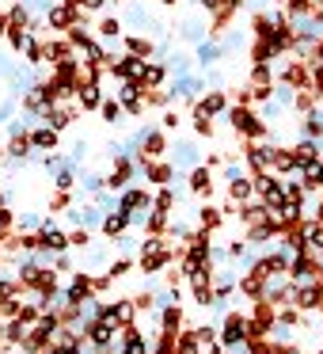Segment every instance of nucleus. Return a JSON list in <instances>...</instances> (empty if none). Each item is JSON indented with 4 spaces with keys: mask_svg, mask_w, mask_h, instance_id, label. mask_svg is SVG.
<instances>
[{
    "mask_svg": "<svg viewBox=\"0 0 323 354\" xmlns=\"http://www.w3.org/2000/svg\"><path fill=\"white\" fill-rule=\"evenodd\" d=\"M224 115H228L232 130H236L239 138H247V141H262V138H270V126L262 122V118L255 115L251 107H244V103H236V107H228Z\"/></svg>",
    "mask_w": 323,
    "mask_h": 354,
    "instance_id": "obj_1",
    "label": "nucleus"
},
{
    "mask_svg": "<svg viewBox=\"0 0 323 354\" xmlns=\"http://www.w3.org/2000/svg\"><path fill=\"white\" fill-rule=\"evenodd\" d=\"M244 153H247V164H251L255 176H270V164H274V156H277V145H274V141H270V138L251 141Z\"/></svg>",
    "mask_w": 323,
    "mask_h": 354,
    "instance_id": "obj_2",
    "label": "nucleus"
},
{
    "mask_svg": "<svg viewBox=\"0 0 323 354\" xmlns=\"http://www.w3.org/2000/svg\"><path fill=\"white\" fill-rule=\"evenodd\" d=\"M118 324H110V320H103V316H95L92 324H84V339L95 346V351H107V346H115L118 343Z\"/></svg>",
    "mask_w": 323,
    "mask_h": 354,
    "instance_id": "obj_3",
    "label": "nucleus"
},
{
    "mask_svg": "<svg viewBox=\"0 0 323 354\" xmlns=\"http://www.w3.org/2000/svg\"><path fill=\"white\" fill-rule=\"evenodd\" d=\"M72 24H88V12L72 8V4H65V0L46 12V27H50V31H69Z\"/></svg>",
    "mask_w": 323,
    "mask_h": 354,
    "instance_id": "obj_4",
    "label": "nucleus"
},
{
    "mask_svg": "<svg viewBox=\"0 0 323 354\" xmlns=\"http://www.w3.org/2000/svg\"><path fill=\"white\" fill-rule=\"evenodd\" d=\"M247 331H251V320H247V316L228 313V316H224V324H221V331H217V343H221V346L247 343Z\"/></svg>",
    "mask_w": 323,
    "mask_h": 354,
    "instance_id": "obj_5",
    "label": "nucleus"
},
{
    "mask_svg": "<svg viewBox=\"0 0 323 354\" xmlns=\"http://www.w3.org/2000/svg\"><path fill=\"white\" fill-rule=\"evenodd\" d=\"M168 153H171V164H175V171H190V168H198V164H202L198 141H190V138H183V141H175V145H168Z\"/></svg>",
    "mask_w": 323,
    "mask_h": 354,
    "instance_id": "obj_6",
    "label": "nucleus"
},
{
    "mask_svg": "<svg viewBox=\"0 0 323 354\" xmlns=\"http://www.w3.org/2000/svg\"><path fill=\"white\" fill-rule=\"evenodd\" d=\"M115 95H118V103L126 107V115H133V118L145 115L148 103H145V88H141L137 80H122V88H118Z\"/></svg>",
    "mask_w": 323,
    "mask_h": 354,
    "instance_id": "obj_7",
    "label": "nucleus"
},
{
    "mask_svg": "<svg viewBox=\"0 0 323 354\" xmlns=\"http://www.w3.org/2000/svg\"><path fill=\"white\" fill-rule=\"evenodd\" d=\"M65 217H69V225H80V229H99L103 225V209L95 202H72Z\"/></svg>",
    "mask_w": 323,
    "mask_h": 354,
    "instance_id": "obj_8",
    "label": "nucleus"
},
{
    "mask_svg": "<svg viewBox=\"0 0 323 354\" xmlns=\"http://www.w3.org/2000/svg\"><path fill=\"white\" fill-rule=\"evenodd\" d=\"M27 141H31L35 153H57V145H61V133H57L54 126H46V122H35L31 133H27Z\"/></svg>",
    "mask_w": 323,
    "mask_h": 354,
    "instance_id": "obj_9",
    "label": "nucleus"
},
{
    "mask_svg": "<svg viewBox=\"0 0 323 354\" xmlns=\"http://www.w3.org/2000/svg\"><path fill=\"white\" fill-rule=\"evenodd\" d=\"M65 297H69V305H84L88 297H99V293H95V278L88 274V270L72 274V282L65 286Z\"/></svg>",
    "mask_w": 323,
    "mask_h": 354,
    "instance_id": "obj_10",
    "label": "nucleus"
},
{
    "mask_svg": "<svg viewBox=\"0 0 323 354\" xmlns=\"http://www.w3.org/2000/svg\"><path fill=\"white\" fill-rule=\"evenodd\" d=\"M168 92H171V100H198L202 77H194V73H179V77H171Z\"/></svg>",
    "mask_w": 323,
    "mask_h": 354,
    "instance_id": "obj_11",
    "label": "nucleus"
},
{
    "mask_svg": "<svg viewBox=\"0 0 323 354\" xmlns=\"http://www.w3.org/2000/svg\"><path fill=\"white\" fill-rule=\"evenodd\" d=\"M141 149H145V160H160V156L168 153V138H164V130H156V126H141Z\"/></svg>",
    "mask_w": 323,
    "mask_h": 354,
    "instance_id": "obj_12",
    "label": "nucleus"
},
{
    "mask_svg": "<svg viewBox=\"0 0 323 354\" xmlns=\"http://www.w3.org/2000/svg\"><path fill=\"white\" fill-rule=\"evenodd\" d=\"M42 57H46V65H61V62H77V50H72L69 39H46Z\"/></svg>",
    "mask_w": 323,
    "mask_h": 354,
    "instance_id": "obj_13",
    "label": "nucleus"
},
{
    "mask_svg": "<svg viewBox=\"0 0 323 354\" xmlns=\"http://www.w3.org/2000/svg\"><path fill=\"white\" fill-rule=\"evenodd\" d=\"M118 209H126V214H133V209H153V194H148L145 187H122Z\"/></svg>",
    "mask_w": 323,
    "mask_h": 354,
    "instance_id": "obj_14",
    "label": "nucleus"
},
{
    "mask_svg": "<svg viewBox=\"0 0 323 354\" xmlns=\"http://www.w3.org/2000/svg\"><path fill=\"white\" fill-rule=\"evenodd\" d=\"M186 191L198 194V198H209V194H213V171H209V164H198V168H190Z\"/></svg>",
    "mask_w": 323,
    "mask_h": 354,
    "instance_id": "obj_15",
    "label": "nucleus"
},
{
    "mask_svg": "<svg viewBox=\"0 0 323 354\" xmlns=\"http://www.w3.org/2000/svg\"><path fill=\"white\" fill-rule=\"evenodd\" d=\"M224 111H228V95H224V92H206V100L194 103V115L217 118V115H224Z\"/></svg>",
    "mask_w": 323,
    "mask_h": 354,
    "instance_id": "obj_16",
    "label": "nucleus"
},
{
    "mask_svg": "<svg viewBox=\"0 0 323 354\" xmlns=\"http://www.w3.org/2000/svg\"><path fill=\"white\" fill-rule=\"evenodd\" d=\"M289 153H293V160H297V168H304V164H312V160H323V156H320V141H315V138H300Z\"/></svg>",
    "mask_w": 323,
    "mask_h": 354,
    "instance_id": "obj_17",
    "label": "nucleus"
},
{
    "mask_svg": "<svg viewBox=\"0 0 323 354\" xmlns=\"http://www.w3.org/2000/svg\"><path fill=\"white\" fill-rule=\"evenodd\" d=\"M156 19L148 16V8H141L137 0H126V12H122V27H141V31H145V27H153Z\"/></svg>",
    "mask_w": 323,
    "mask_h": 354,
    "instance_id": "obj_18",
    "label": "nucleus"
},
{
    "mask_svg": "<svg viewBox=\"0 0 323 354\" xmlns=\"http://www.w3.org/2000/svg\"><path fill=\"white\" fill-rule=\"evenodd\" d=\"M122 46H126V54H130V57H141V62L156 54V46H153L148 35H122Z\"/></svg>",
    "mask_w": 323,
    "mask_h": 354,
    "instance_id": "obj_19",
    "label": "nucleus"
},
{
    "mask_svg": "<svg viewBox=\"0 0 323 354\" xmlns=\"http://www.w3.org/2000/svg\"><path fill=\"white\" fill-rule=\"evenodd\" d=\"M103 236L107 240H118L122 236V232H130V214H126V209H118V214H103Z\"/></svg>",
    "mask_w": 323,
    "mask_h": 354,
    "instance_id": "obj_20",
    "label": "nucleus"
},
{
    "mask_svg": "<svg viewBox=\"0 0 323 354\" xmlns=\"http://www.w3.org/2000/svg\"><path fill=\"white\" fill-rule=\"evenodd\" d=\"M171 179H175V164L145 160V183H160V187H171Z\"/></svg>",
    "mask_w": 323,
    "mask_h": 354,
    "instance_id": "obj_21",
    "label": "nucleus"
},
{
    "mask_svg": "<svg viewBox=\"0 0 323 354\" xmlns=\"http://www.w3.org/2000/svg\"><path fill=\"white\" fill-rule=\"evenodd\" d=\"M228 202L232 206H247V202H255V183L247 176H239V179H232L228 183Z\"/></svg>",
    "mask_w": 323,
    "mask_h": 354,
    "instance_id": "obj_22",
    "label": "nucleus"
},
{
    "mask_svg": "<svg viewBox=\"0 0 323 354\" xmlns=\"http://www.w3.org/2000/svg\"><path fill=\"white\" fill-rule=\"evenodd\" d=\"M77 107L80 111H99V103H103V88L99 84H77Z\"/></svg>",
    "mask_w": 323,
    "mask_h": 354,
    "instance_id": "obj_23",
    "label": "nucleus"
},
{
    "mask_svg": "<svg viewBox=\"0 0 323 354\" xmlns=\"http://www.w3.org/2000/svg\"><path fill=\"white\" fill-rule=\"evenodd\" d=\"M164 80H168L164 62H145V69H141V88H145V92H153V88H164Z\"/></svg>",
    "mask_w": 323,
    "mask_h": 354,
    "instance_id": "obj_24",
    "label": "nucleus"
},
{
    "mask_svg": "<svg viewBox=\"0 0 323 354\" xmlns=\"http://www.w3.org/2000/svg\"><path fill=\"white\" fill-rule=\"evenodd\" d=\"M160 331H164V335H179V331H183V308H179V305H164L160 308Z\"/></svg>",
    "mask_w": 323,
    "mask_h": 354,
    "instance_id": "obj_25",
    "label": "nucleus"
},
{
    "mask_svg": "<svg viewBox=\"0 0 323 354\" xmlns=\"http://www.w3.org/2000/svg\"><path fill=\"white\" fill-rule=\"evenodd\" d=\"M282 84H289L293 92H308V65H285L282 69Z\"/></svg>",
    "mask_w": 323,
    "mask_h": 354,
    "instance_id": "obj_26",
    "label": "nucleus"
},
{
    "mask_svg": "<svg viewBox=\"0 0 323 354\" xmlns=\"http://www.w3.org/2000/svg\"><path fill=\"white\" fill-rule=\"evenodd\" d=\"M31 141H27V133L23 138H8V145H4V156H8V160H19V164H27L31 160Z\"/></svg>",
    "mask_w": 323,
    "mask_h": 354,
    "instance_id": "obj_27",
    "label": "nucleus"
},
{
    "mask_svg": "<svg viewBox=\"0 0 323 354\" xmlns=\"http://www.w3.org/2000/svg\"><path fill=\"white\" fill-rule=\"evenodd\" d=\"M224 225V209H217V206H202L198 209V229L202 232H217Z\"/></svg>",
    "mask_w": 323,
    "mask_h": 354,
    "instance_id": "obj_28",
    "label": "nucleus"
},
{
    "mask_svg": "<svg viewBox=\"0 0 323 354\" xmlns=\"http://www.w3.org/2000/svg\"><path fill=\"white\" fill-rule=\"evenodd\" d=\"M221 42H213V39H206V42H198V69H213V62H221Z\"/></svg>",
    "mask_w": 323,
    "mask_h": 354,
    "instance_id": "obj_29",
    "label": "nucleus"
},
{
    "mask_svg": "<svg viewBox=\"0 0 323 354\" xmlns=\"http://www.w3.org/2000/svg\"><path fill=\"white\" fill-rule=\"evenodd\" d=\"M27 331H31V328H27L23 320H4V335H0V343H4V346H19Z\"/></svg>",
    "mask_w": 323,
    "mask_h": 354,
    "instance_id": "obj_30",
    "label": "nucleus"
},
{
    "mask_svg": "<svg viewBox=\"0 0 323 354\" xmlns=\"http://www.w3.org/2000/svg\"><path fill=\"white\" fill-rule=\"evenodd\" d=\"M99 115H103V122H110V126H122V118H126V107L118 100H107L103 95V103H99Z\"/></svg>",
    "mask_w": 323,
    "mask_h": 354,
    "instance_id": "obj_31",
    "label": "nucleus"
},
{
    "mask_svg": "<svg viewBox=\"0 0 323 354\" xmlns=\"http://www.w3.org/2000/svg\"><path fill=\"white\" fill-rule=\"evenodd\" d=\"M77 187L84 194H99L103 187H107V179H103L99 171H77Z\"/></svg>",
    "mask_w": 323,
    "mask_h": 354,
    "instance_id": "obj_32",
    "label": "nucleus"
},
{
    "mask_svg": "<svg viewBox=\"0 0 323 354\" xmlns=\"http://www.w3.org/2000/svg\"><path fill=\"white\" fill-rule=\"evenodd\" d=\"M107 259H110V248H103V244H88V248H84V270L103 267Z\"/></svg>",
    "mask_w": 323,
    "mask_h": 354,
    "instance_id": "obj_33",
    "label": "nucleus"
},
{
    "mask_svg": "<svg viewBox=\"0 0 323 354\" xmlns=\"http://www.w3.org/2000/svg\"><path fill=\"white\" fill-rule=\"evenodd\" d=\"M183 39L198 46V42H206V39H209V27L202 24V19H186V24H183Z\"/></svg>",
    "mask_w": 323,
    "mask_h": 354,
    "instance_id": "obj_34",
    "label": "nucleus"
},
{
    "mask_svg": "<svg viewBox=\"0 0 323 354\" xmlns=\"http://www.w3.org/2000/svg\"><path fill=\"white\" fill-rule=\"evenodd\" d=\"M50 179H54V191H77V168H72V164L61 168L57 176H50Z\"/></svg>",
    "mask_w": 323,
    "mask_h": 354,
    "instance_id": "obj_35",
    "label": "nucleus"
},
{
    "mask_svg": "<svg viewBox=\"0 0 323 354\" xmlns=\"http://www.w3.org/2000/svg\"><path fill=\"white\" fill-rule=\"evenodd\" d=\"M168 221H171L168 214L153 209V214H148V221H145V232H148V236H164V232H168Z\"/></svg>",
    "mask_w": 323,
    "mask_h": 354,
    "instance_id": "obj_36",
    "label": "nucleus"
},
{
    "mask_svg": "<svg viewBox=\"0 0 323 354\" xmlns=\"http://www.w3.org/2000/svg\"><path fill=\"white\" fill-rule=\"evenodd\" d=\"M304 133L308 138H323V107L315 103L312 111H308V122H304Z\"/></svg>",
    "mask_w": 323,
    "mask_h": 354,
    "instance_id": "obj_37",
    "label": "nucleus"
},
{
    "mask_svg": "<svg viewBox=\"0 0 323 354\" xmlns=\"http://www.w3.org/2000/svg\"><path fill=\"white\" fill-rule=\"evenodd\" d=\"M274 84V73H270V65L266 62H255V69H251V88H270Z\"/></svg>",
    "mask_w": 323,
    "mask_h": 354,
    "instance_id": "obj_38",
    "label": "nucleus"
},
{
    "mask_svg": "<svg viewBox=\"0 0 323 354\" xmlns=\"http://www.w3.org/2000/svg\"><path fill=\"white\" fill-rule=\"evenodd\" d=\"M175 354H202L194 331H179V335H175Z\"/></svg>",
    "mask_w": 323,
    "mask_h": 354,
    "instance_id": "obj_39",
    "label": "nucleus"
},
{
    "mask_svg": "<svg viewBox=\"0 0 323 354\" xmlns=\"http://www.w3.org/2000/svg\"><path fill=\"white\" fill-rule=\"evenodd\" d=\"M31 8H27V4H23V0H19V4H12V12H8V24L12 27H31Z\"/></svg>",
    "mask_w": 323,
    "mask_h": 354,
    "instance_id": "obj_40",
    "label": "nucleus"
},
{
    "mask_svg": "<svg viewBox=\"0 0 323 354\" xmlns=\"http://www.w3.org/2000/svg\"><path fill=\"white\" fill-rule=\"evenodd\" d=\"M175 198H179V194L171 191V187H164V191L153 198V209H160V214H171V209H175Z\"/></svg>",
    "mask_w": 323,
    "mask_h": 354,
    "instance_id": "obj_41",
    "label": "nucleus"
},
{
    "mask_svg": "<svg viewBox=\"0 0 323 354\" xmlns=\"http://www.w3.org/2000/svg\"><path fill=\"white\" fill-rule=\"evenodd\" d=\"M42 229V214H19L16 217V232H39Z\"/></svg>",
    "mask_w": 323,
    "mask_h": 354,
    "instance_id": "obj_42",
    "label": "nucleus"
},
{
    "mask_svg": "<svg viewBox=\"0 0 323 354\" xmlns=\"http://www.w3.org/2000/svg\"><path fill=\"white\" fill-rule=\"evenodd\" d=\"M72 206V191H54L50 194V214H65Z\"/></svg>",
    "mask_w": 323,
    "mask_h": 354,
    "instance_id": "obj_43",
    "label": "nucleus"
},
{
    "mask_svg": "<svg viewBox=\"0 0 323 354\" xmlns=\"http://www.w3.org/2000/svg\"><path fill=\"white\" fill-rule=\"evenodd\" d=\"M88 149H92V141H88V138H80V141H72V153H69V164H72V168H80V164H84V156H88Z\"/></svg>",
    "mask_w": 323,
    "mask_h": 354,
    "instance_id": "obj_44",
    "label": "nucleus"
},
{
    "mask_svg": "<svg viewBox=\"0 0 323 354\" xmlns=\"http://www.w3.org/2000/svg\"><path fill=\"white\" fill-rule=\"evenodd\" d=\"M130 267H133L130 255H118V259H110V263H107V274H110V278H122Z\"/></svg>",
    "mask_w": 323,
    "mask_h": 354,
    "instance_id": "obj_45",
    "label": "nucleus"
},
{
    "mask_svg": "<svg viewBox=\"0 0 323 354\" xmlns=\"http://www.w3.org/2000/svg\"><path fill=\"white\" fill-rule=\"evenodd\" d=\"M4 39H8V46L19 54V50H23V42H27V27H12L8 24V35H4Z\"/></svg>",
    "mask_w": 323,
    "mask_h": 354,
    "instance_id": "obj_46",
    "label": "nucleus"
},
{
    "mask_svg": "<svg viewBox=\"0 0 323 354\" xmlns=\"http://www.w3.org/2000/svg\"><path fill=\"white\" fill-rule=\"evenodd\" d=\"M92 202L103 209V214H110V209L118 206V194H115V191H99V194H92Z\"/></svg>",
    "mask_w": 323,
    "mask_h": 354,
    "instance_id": "obj_47",
    "label": "nucleus"
},
{
    "mask_svg": "<svg viewBox=\"0 0 323 354\" xmlns=\"http://www.w3.org/2000/svg\"><path fill=\"white\" fill-rule=\"evenodd\" d=\"M88 244H92V232H88V229H80V225H77V229L69 232V248H77V252H84Z\"/></svg>",
    "mask_w": 323,
    "mask_h": 354,
    "instance_id": "obj_48",
    "label": "nucleus"
},
{
    "mask_svg": "<svg viewBox=\"0 0 323 354\" xmlns=\"http://www.w3.org/2000/svg\"><path fill=\"white\" fill-rule=\"evenodd\" d=\"M194 339H198V346L217 343V328H213V324H202V328H194Z\"/></svg>",
    "mask_w": 323,
    "mask_h": 354,
    "instance_id": "obj_49",
    "label": "nucleus"
},
{
    "mask_svg": "<svg viewBox=\"0 0 323 354\" xmlns=\"http://www.w3.org/2000/svg\"><path fill=\"white\" fill-rule=\"evenodd\" d=\"M194 133H198V138H213V118H209V115H194Z\"/></svg>",
    "mask_w": 323,
    "mask_h": 354,
    "instance_id": "obj_50",
    "label": "nucleus"
},
{
    "mask_svg": "<svg viewBox=\"0 0 323 354\" xmlns=\"http://www.w3.org/2000/svg\"><path fill=\"white\" fill-rule=\"evenodd\" d=\"M50 267H54L57 274H69V270H72V255H69V252L54 255V259H50Z\"/></svg>",
    "mask_w": 323,
    "mask_h": 354,
    "instance_id": "obj_51",
    "label": "nucleus"
},
{
    "mask_svg": "<svg viewBox=\"0 0 323 354\" xmlns=\"http://www.w3.org/2000/svg\"><path fill=\"white\" fill-rule=\"evenodd\" d=\"M244 176V168H239L236 160H224V183H232V179H239Z\"/></svg>",
    "mask_w": 323,
    "mask_h": 354,
    "instance_id": "obj_52",
    "label": "nucleus"
},
{
    "mask_svg": "<svg viewBox=\"0 0 323 354\" xmlns=\"http://www.w3.org/2000/svg\"><path fill=\"white\" fill-rule=\"evenodd\" d=\"M12 118H16V95L8 103H0V122H12Z\"/></svg>",
    "mask_w": 323,
    "mask_h": 354,
    "instance_id": "obj_53",
    "label": "nucleus"
},
{
    "mask_svg": "<svg viewBox=\"0 0 323 354\" xmlns=\"http://www.w3.org/2000/svg\"><path fill=\"white\" fill-rule=\"evenodd\" d=\"M23 4H27V8H31V12H42V16H46V12L54 8L57 0H23Z\"/></svg>",
    "mask_w": 323,
    "mask_h": 354,
    "instance_id": "obj_54",
    "label": "nucleus"
},
{
    "mask_svg": "<svg viewBox=\"0 0 323 354\" xmlns=\"http://www.w3.org/2000/svg\"><path fill=\"white\" fill-rule=\"evenodd\" d=\"M179 122H183V118H179V115H175V111H164V122H160V126H164V130H175V126H179Z\"/></svg>",
    "mask_w": 323,
    "mask_h": 354,
    "instance_id": "obj_55",
    "label": "nucleus"
},
{
    "mask_svg": "<svg viewBox=\"0 0 323 354\" xmlns=\"http://www.w3.org/2000/svg\"><path fill=\"white\" fill-rule=\"evenodd\" d=\"M224 354H251V343H236V346H224Z\"/></svg>",
    "mask_w": 323,
    "mask_h": 354,
    "instance_id": "obj_56",
    "label": "nucleus"
},
{
    "mask_svg": "<svg viewBox=\"0 0 323 354\" xmlns=\"http://www.w3.org/2000/svg\"><path fill=\"white\" fill-rule=\"evenodd\" d=\"M8 35V12H0V39Z\"/></svg>",
    "mask_w": 323,
    "mask_h": 354,
    "instance_id": "obj_57",
    "label": "nucleus"
},
{
    "mask_svg": "<svg viewBox=\"0 0 323 354\" xmlns=\"http://www.w3.org/2000/svg\"><path fill=\"white\" fill-rule=\"evenodd\" d=\"M315 221L323 225V202H320V206H315Z\"/></svg>",
    "mask_w": 323,
    "mask_h": 354,
    "instance_id": "obj_58",
    "label": "nucleus"
},
{
    "mask_svg": "<svg viewBox=\"0 0 323 354\" xmlns=\"http://www.w3.org/2000/svg\"><path fill=\"white\" fill-rule=\"evenodd\" d=\"M198 4H202V8H213V4H217V0H198Z\"/></svg>",
    "mask_w": 323,
    "mask_h": 354,
    "instance_id": "obj_59",
    "label": "nucleus"
},
{
    "mask_svg": "<svg viewBox=\"0 0 323 354\" xmlns=\"http://www.w3.org/2000/svg\"><path fill=\"white\" fill-rule=\"evenodd\" d=\"M160 4H175V0H160Z\"/></svg>",
    "mask_w": 323,
    "mask_h": 354,
    "instance_id": "obj_60",
    "label": "nucleus"
}]
</instances>
